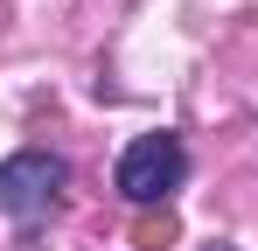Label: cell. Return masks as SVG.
Listing matches in <instances>:
<instances>
[{"instance_id": "cell-1", "label": "cell", "mask_w": 258, "mask_h": 251, "mask_svg": "<svg viewBox=\"0 0 258 251\" xmlns=\"http://www.w3.org/2000/svg\"><path fill=\"white\" fill-rule=\"evenodd\" d=\"M119 196L140 209H154V203H168L174 189L188 181V147L174 140V133H140L126 154H119Z\"/></svg>"}, {"instance_id": "cell-2", "label": "cell", "mask_w": 258, "mask_h": 251, "mask_svg": "<svg viewBox=\"0 0 258 251\" xmlns=\"http://www.w3.org/2000/svg\"><path fill=\"white\" fill-rule=\"evenodd\" d=\"M70 181V167L63 154H49V147H21V154H7L0 161V209L7 216H21V223H35L49 203H56V189Z\"/></svg>"}, {"instance_id": "cell-3", "label": "cell", "mask_w": 258, "mask_h": 251, "mask_svg": "<svg viewBox=\"0 0 258 251\" xmlns=\"http://www.w3.org/2000/svg\"><path fill=\"white\" fill-rule=\"evenodd\" d=\"M133 244H140V251L174 244V216H168V209H161V216H140V223H133Z\"/></svg>"}, {"instance_id": "cell-4", "label": "cell", "mask_w": 258, "mask_h": 251, "mask_svg": "<svg viewBox=\"0 0 258 251\" xmlns=\"http://www.w3.org/2000/svg\"><path fill=\"white\" fill-rule=\"evenodd\" d=\"M210 251H230V244H210Z\"/></svg>"}]
</instances>
